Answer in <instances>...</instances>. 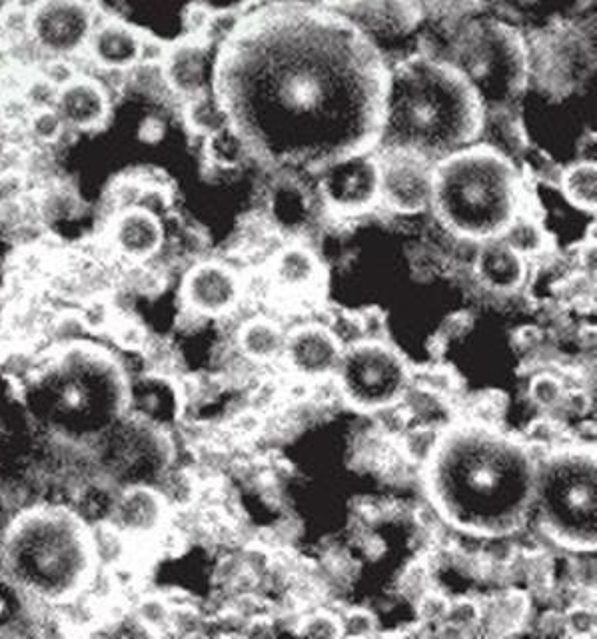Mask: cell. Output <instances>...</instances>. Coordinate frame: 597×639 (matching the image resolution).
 Wrapping results in <instances>:
<instances>
[{"label":"cell","mask_w":597,"mask_h":639,"mask_svg":"<svg viewBox=\"0 0 597 639\" xmlns=\"http://www.w3.org/2000/svg\"><path fill=\"white\" fill-rule=\"evenodd\" d=\"M184 298L194 312L220 316L236 306L240 282L236 274L222 264H200L186 276Z\"/></svg>","instance_id":"obj_14"},{"label":"cell","mask_w":597,"mask_h":639,"mask_svg":"<svg viewBox=\"0 0 597 639\" xmlns=\"http://www.w3.org/2000/svg\"><path fill=\"white\" fill-rule=\"evenodd\" d=\"M558 432L550 420H538L530 428V440L540 446H550L556 440Z\"/></svg>","instance_id":"obj_40"},{"label":"cell","mask_w":597,"mask_h":639,"mask_svg":"<svg viewBox=\"0 0 597 639\" xmlns=\"http://www.w3.org/2000/svg\"><path fill=\"white\" fill-rule=\"evenodd\" d=\"M374 634H376V620L370 612H364V610L350 612L342 624V636L366 638V636H374Z\"/></svg>","instance_id":"obj_35"},{"label":"cell","mask_w":597,"mask_h":639,"mask_svg":"<svg viewBox=\"0 0 597 639\" xmlns=\"http://www.w3.org/2000/svg\"><path fill=\"white\" fill-rule=\"evenodd\" d=\"M440 514L478 534L516 530L536 496V468L510 440L462 430L440 442L430 474Z\"/></svg>","instance_id":"obj_2"},{"label":"cell","mask_w":597,"mask_h":639,"mask_svg":"<svg viewBox=\"0 0 597 639\" xmlns=\"http://www.w3.org/2000/svg\"><path fill=\"white\" fill-rule=\"evenodd\" d=\"M138 612H140V620H142L146 626H150V628L166 626V624H170V618H172L170 608H168L164 602L156 600V598H150V600L142 602V606H140Z\"/></svg>","instance_id":"obj_39"},{"label":"cell","mask_w":597,"mask_h":639,"mask_svg":"<svg viewBox=\"0 0 597 639\" xmlns=\"http://www.w3.org/2000/svg\"><path fill=\"white\" fill-rule=\"evenodd\" d=\"M94 10L74 0H42L30 12L28 36L44 56H78L92 34Z\"/></svg>","instance_id":"obj_10"},{"label":"cell","mask_w":597,"mask_h":639,"mask_svg":"<svg viewBox=\"0 0 597 639\" xmlns=\"http://www.w3.org/2000/svg\"><path fill=\"white\" fill-rule=\"evenodd\" d=\"M500 238L522 256L536 254L544 246V230L536 222L518 216L512 220V224Z\"/></svg>","instance_id":"obj_26"},{"label":"cell","mask_w":597,"mask_h":639,"mask_svg":"<svg viewBox=\"0 0 597 639\" xmlns=\"http://www.w3.org/2000/svg\"><path fill=\"white\" fill-rule=\"evenodd\" d=\"M480 620H482V610L474 602L458 600L448 606V614H446L444 622L464 632V628L478 626Z\"/></svg>","instance_id":"obj_33"},{"label":"cell","mask_w":597,"mask_h":639,"mask_svg":"<svg viewBox=\"0 0 597 639\" xmlns=\"http://www.w3.org/2000/svg\"><path fill=\"white\" fill-rule=\"evenodd\" d=\"M168 86L174 94L186 96L188 100L208 92V82L214 74V64L210 66L208 44L190 40L168 50L162 62Z\"/></svg>","instance_id":"obj_17"},{"label":"cell","mask_w":597,"mask_h":639,"mask_svg":"<svg viewBox=\"0 0 597 639\" xmlns=\"http://www.w3.org/2000/svg\"><path fill=\"white\" fill-rule=\"evenodd\" d=\"M566 628L572 636H590L596 632V612L590 608H574L566 616Z\"/></svg>","instance_id":"obj_38"},{"label":"cell","mask_w":597,"mask_h":639,"mask_svg":"<svg viewBox=\"0 0 597 639\" xmlns=\"http://www.w3.org/2000/svg\"><path fill=\"white\" fill-rule=\"evenodd\" d=\"M366 36L382 54L414 38L424 24L418 0H320Z\"/></svg>","instance_id":"obj_9"},{"label":"cell","mask_w":597,"mask_h":639,"mask_svg":"<svg viewBox=\"0 0 597 639\" xmlns=\"http://www.w3.org/2000/svg\"><path fill=\"white\" fill-rule=\"evenodd\" d=\"M40 2H42V0H12L10 4H14V6H18V8L26 10V12H32Z\"/></svg>","instance_id":"obj_44"},{"label":"cell","mask_w":597,"mask_h":639,"mask_svg":"<svg viewBox=\"0 0 597 639\" xmlns=\"http://www.w3.org/2000/svg\"><path fill=\"white\" fill-rule=\"evenodd\" d=\"M562 188L566 198L580 210L596 212L597 166L596 160H584L568 168L562 176Z\"/></svg>","instance_id":"obj_22"},{"label":"cell","mask_w":597,"mask_h":639,"mask_svg":"<svg viewBox=\"0 0 597 639\" xmlns=\"http://www.w3.org/2000/svg\"><path fill=\"white\" fill-rule=\"evenodd\" d=\"M530 84L568 94L594 70V52L568 20L550 24L528 40Z\"/></svg>","instance_id":"obj_7"},{"label":"cell","mask_w":597,"mask_h":639,"mask_svg":"<svg viewBox=\"0 0 597 639\" xmlns=\"http://www.w3.org/2000/svg\"><path fill=\"white\" fill-rule=\"evenodd\" d=\"M0 28L10 40H18V38L28 36L30 12H26L14 4H8L0 12Z\"/></svg>","instance_id":"obj_31"},{"label":"cell","mask_w":597,"mask_h":639,"mask_svg":"<svg viewBox=\"0 0 597 639\" xmlns=\"http://www.w3.org/2000/svg\"><path fill=\"white\" fill-rule=\"evenodd\" d=\"M476 274L490 290L512 292L526 280V258L502 238H492L478 252Z\"/></svg>","instance_id":"obj_18"},{"label":"cell","mask_w":597,"mask_h":639,"mask_svg":"<svg viewBox=\"0 0 597 639\" xmlns=\"http://www.w3.org/2000/svg\"><path fill=\"white\" fill-rule=\"evenodd\" d=\"M58 96V88L52 86L44 76L36 74L24 90H22V100L28 106V110H38V108H52Z\"/></svg>","instance_id":"obj_29"},{"label":"cell","mask_w":597,"mask_h":639,"mask_svg":"<svg viewBox=\"0 0 597 639\" xmlns=\"http://www.w3.org/2000/svg\"><path fill=\"white\" fill-rule=\"evenodd\" d=\"M206 154L218 166H236L248 156V146L232 124H224L206 136Z\"/></svg>","instance_id":"obj_23"},{"label":"cell","mask_w":597,"mask_h":639,"mask_svg":"<svg viewBox=\"0 0 597 639\" xmlns=\"http://www.w3.org/2000/svg\"><path fill=\"white\" fill-rule=\"evenodd\" d=\"M536 496L558 542L580 550L596 548L597 470L592 454L564 452L548 460L536 476Z\"/></svg>","instance_id":"obj_6"},{"label":"cell","mask_w":597,"mask_h":639,"mask_svg":"<svg viewBox=\"0 0 597 639\" xmlns=\"http://www.w3.org/2000/svg\"><path fill=\"white\" fill-rule=\"evenodd\" d=\"M390 64L322 4L268 2L220 42L212 92L268 162L326 164L380 142Z\"/></svg>","instance_id":"obj_1"},{"label":"cell","mask_w":597,"mask_h":639,"mask_svg":"<svg viewBox=\"0 0 597 639\" xmlns=\"http://www.w3.org/2000/svg\"><path fill=\"white\" fill-rule=\"evenodd\" d=\"M120 340L126 344V346H130V348H136V346H140L142 342H144V332H142V328H138L136 324H126L122 330H120Z\"/></svg>","instance_id":"obj_41"},{"label":"cell","mask_w":597,"mask_h":639,"mask_svg":"<svg viewBox=\"0 0 597 639\" xmlns=\"http://www.w3.org/2000/svg\"><path fill=\"white\" fill-rule=\"evenodd\" d=\"M0 102H2V88H0Z\"/></svg>","instance_id":"obj_47"},{"label":"cell","mask_w":597,"mask_h":639,"mask_svg":"<svg viewBox=\"0 0 597 639\" xmlns=\"http://www.w3.org/2000/svg\"><path fill=\"white\" fill-rule=\"evenodd\" d=\"M440 440L434 430H414L406 440V452L414 460H428L434 456Z\"/></svg>","instance_id":"obj_34"},{"label":"cell","mask_w":597,"mask_h":639,"mask_svg":"<svg viewBox=\"0 0 597 639\" xmlns=\"http://www.w3.org/2000/svg\"><path fill=\"white\" fill-rule=\"evenodd\" d=\"M244 562L252 570V574H260L268 568V556L262 550H248Z\"/></svg>","instance_id":"obj_42"},{"label":"cell","mask_w":597,"mask_h":639,"mask_svg":"<svg viewBox=\"0 0 597 639\" xmlns=\"http://www.w3.org/2000/svg\"><path fill=\"white\" fill-rule=\"evenodd\" d=\"M284 356L292 370L306 378H324L338 372L342 362L340 338L324 326H304L286 336Z\"/></svg>","instance_id":"obj_13"},{"label":"cell","mask_w":597,"mask_h":639,"mask_svg":"<svg viewBox=\"0 0 597 639\" xmlns=\"http://www.w3.org/2000/svg\"><path fill=\"white\" fill-rule=\"evenodd\" d=\"M54 108L68 128L76 132H88L106 122L110 98L94 78L78 76L58 90Z\"/></svg>","instance_id":"obj_16"},{"label":"cell","mask_w":597,"mask_h":639,"mask_svg":"<svg viewBox=\"0 0 597 639\" xmlns=\"http://www.w3.org/2000/svg\"><path fill=\"white\" fill-rule=\"evenodd\" d=\"M142 36L120 20H96L86 44V54L96 68L128 72L140 62Z\"/></svg>","instance_id":"obj_15"},{"label":"cell","mask_w":597,"mask_h":639,"mask_svg":"<svg viewBox=\"0 0 597 639\" xmlns=\"http://www.w3.org/2000/svg\"><path fill=\"white\" fill-rule=\"evenodd\" d=\"M532 398L536 400V404H540L542 408H556L562 400H564V388L562 384L552 378V376H540L532 382V390H530Z\"/></svg>","instance_id":"obj_32"},{"label":"cell","mask_w":597,"mask_h":639,"mask_svg":"<svg viewBox=\"0 0 597 639\" xmlns=\"http://www.w3.org/2000/svg\"><path fill=\"white\" fill-rule=\"evenodd\" d=\"M38 74L44 76L58 90L80 76L74 58H64V56H46L40 62Z\"/></svg>","instance_id":"obj_28"},{"label":"cell","mask_w":597,"mask_h":639,"mask_svg":"<svg viewBox=\"0 0 597 639\" xmlns=\"http://www.w3.org/2000/svg\"><path fill=\"white\" fill-rule=\"evenodd\" d=\"M316 274H318V262L314 254L298 246L286 248L274 264L276 282L288 290H300L310 286Z\"/></svg>","instance_id":"obj_21"},{"label":"cell","mask_w":597,"mask_h":639,"mask_svg":"<svg viewBox=\"0 0 597 639\" xmlns=\"http://www.w3.org/2000/svg\"><path fill=\"white\" fill-rule=\"evenodd\" d=\"M484 124L478 90L450 60L414 52L390 66L378 146L438 162L478 142Z\"/></svg>","instance_id":"obj_3"},{"label":"cell","mask_w":597,"mask_h":639,"mask_svg":"<svg viewBox=\"0 0 597 639\" xmlns=\"http://www.w3.org/2000/svg\"><path fill=\"white\" fill-rule=\"evenodd\" d=\"M520 176L494 144H470L434 162L432 206L440 220L470 240L500 238L518 216Z\"/></svg>","instance_id":"obj_4"},{"label":"cell","mask_w":597,"mask_h":639,"mask_svg":"<svg viewBox=\"0 0 597 639\" xmlns=\"http://www.w3.org/2000/svg\"><path fill=\"white\" fill-rule=\"evenodd\" d=\"M26 132L38 144H56L62 140V134L66 132V124L54 106L38 108L28 112Z\"/></svg>","instance_id":"obj_25"},{"label":"cell","mask_w":597,"mask_h":639,"mask_svg":"<svg viewBox=\"0 0 597 639\" xmlns=\"http://www.w3.org/2000/svg\"><path fill=\"white\" fill-rule=\"evenodd\" d=\"M594 0H538L540 8L548 10L550 14L558 16L560 20H572L584 10L590 8Z\"/></svg>","instance_id":"obj_37"},{"label":"cell","mask_w":597,"mask_h":639,"mask_svg":"<svg viewBox=\"0 0 597 639\" xmlns=\"http://www.w3.org/2000/svg\"><path fill=\"white\" fill-rule=\"evenodd\" d=\"M238 344L250 360L272 362L284 354L286 334L272 320L254 318L240 328Z\"/></svg>","instance_id":"obj_20"},{"label":"cell","mask_w":597,"mask_h":639,"mask_svg":"<svg viewBox=\"0 0 597 639\" xmlns=\"http://www.w3.org/2000/svg\"><path fill=\"white\" fill-rule=\"evenodd\" d=\"M380 196L398 212L414 214L432 206L434 162L402 148H382Z\"/></svg>","instance_id":"obj_11"},{"label":"cell","mask_w":597,"mask_h":639,"mask_svg":"<svg viewBox=\"0 0 597 639\" xmlns=\"http://www.w3.org/2000/svg\"><path fill=\"white\" fill-rule=\"evenodd\" d=\"M74 2H78V4H82L86 8H92V10L98 6V0H74Z\"/></svg>","instance_id":"obj_46"},{"label":"cell","mask_w":597,"mask_h":639,"mask_svg":"<svg viewBox=\"0 0 597 639\" xmlns=\"http://www.w3.org/2000/svg\"><path fill=\"white\" fill-rule=\"evenodd\" d=\"M424 18L438 22H462L480 10L482 0H418Z\"/></svg>","instance_id":"obj_27"},{"label":"cell","mask_w":597,"mask_h":639,"mask_svg":"<svg viewBox=\"0 0 597 639\" xmlns=\"http://www.w3.org/2000/svg\"><path fill=\"white\" fill-rule=\"evenodd\" d=\"M268 2H282V4H320V0H268Z\"/></svg>","instance_id":"obj_45"},{"label":"cell","mask_w":597,"mask_h":639,"mask_svg":"<svg viewBox=\"0 0 597 639\" xmlns=\"http://www.w3.org/2000/svg\"><path fill=\"white\" fill-rule=\"evenodd\" d=\"M116 248L132 258L146 260L162 244V226L158 218L138 206L126 210L114 226Z\"/></svg>","instance_id":"obj_19"},{"label":"cell","mask_w":597,"mask_h":639,"mask_svg":"<svg viewBox=\"0 0 597 639\" xmlns=\"http://www.w3.org/2000/svg\"><path fill=\"white\" fill-rule=\"evenodd\" d=\"M338 372L348 400L370 410L392 406L408 382L402 358L380 342H362L344 352Z\"/></svg>","instance_id":"obj_8"},{"label":"cell","mask_w":597,"mask_h":639,"mask_svg":"<svg viewBox=\"0 0 597 639\" xmlns=\"http://www.w3.org/2000/svg\"><path fill=\"white\" fill-rule=\"evenodd\" d=\"M298 634L306 636V638H340L342 624L328 614H314L302 622Z\"/></svg>","instance_id":"obj_30"},{"label":"cell","mask_w":597,"mask_h":639,"mask_svg":"<svg viewBox=\"0 0 597 639\" xmlns=\"http://www.w3.org/2000/svg\"><path fill=\"white\" fill-rule=\"evenodd\" d=\"M450 52L446 60L470 80L486 110L510 108L530 86L528 38L496 16L462 20Z\"/></svg>","instance_id":"obj_5"},{"label":"cell","mask_w":597,"mask_h":639,"mask_svg":"<svg viewBox=\"0 0 597 639\" xmlns=\"http://www.w3.org/2000/svg\"><path fill=\"white\" fill-rule=\"evenodd\" d=\"M326 202L340 212H362L380 198V164L370 152L342 156L322 168Z\"/></svg>","instance_id":"obj_12"},{"label":"cell","mask_w":597,"mask_h":639,"mask_svg":"<svg viewBox=\"0 0 597 639\" xmlns=\"http://www.w3.org/2000/svg\"><path fill=\"white\" fill-rule=\"evenodd\" d=\"M568 402H570V408L574 412H586L588 410V400H586L584 394H574Z\"/></svg>","instance_id":"obj_43"},{"label":"cell","mask_w":597,"mask_h":639,"mask_svg":"<svg viewBox=\"0 0 597 639\" xmlns=\"http://www.w3.org/2000/svg\"><path fill=\"white\" fill-rule=\"evenodd\" d=\"M450 602L440 594H428L422 598L418 614L424 624H442L446 620Z\"/></svg>","instance_id":"obj_36"},{"label":"cell","mask_w":597,"mask_h":639,"mask_svg":"<svg viewBox=\"0 0 597 639\" xmlns=\"http://www.w3.org/2000/svg\"><path fill=\"white\" fill-rule=\"evenodd\" d=\"M186 118H188L190 128L194 132L204 134V136H208L214 130L222 128L224 124H228V118H226V114H224V110L212 90L202 92V94L188 100Z\"/></svg>","instance_id":"obj_24"}]
</instances>
